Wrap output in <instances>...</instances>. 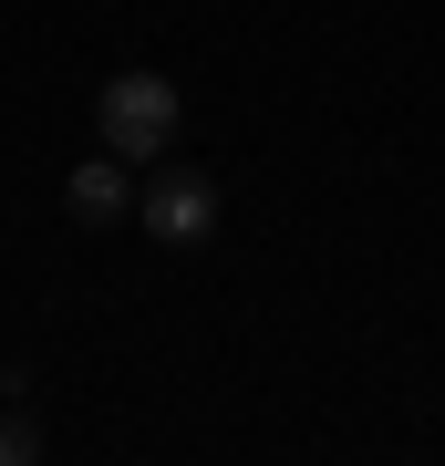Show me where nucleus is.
I'll use <instances>...</instances> for the list:
<instances>
[{
	"label": "nucleus",
	"mask_w": 445,
	"mask_h": 466,
	"mask_svg": "<svg viewBox=\"0 0 445 466\" xmlns=\"http://www.w3.org/2000/svg\"><path fill=\"white\" fill-rule=\"evenodd\" d=\"M94 135L125 167H156V156L177 146V84H166V73H115V84L94 94Z\"/></svg>",
	"instance_id": "f257e3e1"
},
{
	"label": "nucleus",
	"mask_w": 445,
	"mask_h": 466,
	"mask_svg": "<svg viewBox=\"0 0 445 466\" xmlns=\"http://www.w3.org/2000/svg\"><path fill=\"white\" fill-rule=\"evenodd\" d=\"M135 218H146L166 249H207V238H217V177H207V167H177V156H156V177L135 187Z\"/></svg>",
	"instance_id": "f03ea898"
},
{
	"label": "nucleus",
	"mask_w": 445,
	"mask_h": 466,
	"mask_svg": "<svg viewBox=\"0 0 445 466\" xmlns=\"http://www.w3.org/2000/svg\"><path fill=\"white\" fill-rule=\"evenodd\" d=\"M63 208H73V228H115V218H135L125 156H94V167H73V177H63Z\"/></svg>",
	"instance_id": "7ed1b4c3"
},
{
	"label": "nucleus",
	"mask_w": 445,
	"mask_h": 466,
	"mask_svg": "<svg viewBox=\"0 0 445 466\" xmlns=\"http://www.w3.org/2000/svg\"><path fill=\"white\" fill-rule=\"evenodd\" d=\"M42 456V425L32 415H0V466H32Z\"/></svg>",
	"instance_id": "20e7f679"
}]
</instances>
